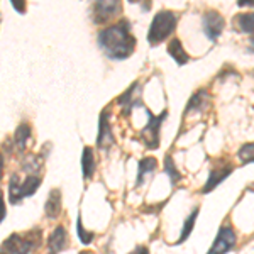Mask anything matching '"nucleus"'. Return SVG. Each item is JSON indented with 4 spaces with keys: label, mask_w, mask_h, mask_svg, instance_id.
<instances>
[{
    "label": "nucleus",
    "mask_w": 254,
    "mask_h": 254,
    "mask_svg": "<svg viewBox=\"0 0 254 254\" xmlns=\"http://www.w3.org/2000/svg\"><path fill=\"white\" fill-rule=\"evenodd\" d=\"M236 24L237 27H239V31L243 32V34H253V29H254V20H253V14L251 12H246V14H239L236 15Z\"/></svg>",
    "instance_id": "nucleus-19"
},
{
    "label": "nucleus",
    "mask_w": 254,
    "mask_h": 254,
    "mask_svg": "<svg viewBox=\"0 0 254 254\" xmlns=\"http://www.w3.org/2000/svg\"><path fill=\"white\" fill-rule=\"evenodd\" d=\"M232 171H234V166H232V165L214 166V168H210V173H208V178H207V182H205V185H203V188L200 190V193H202V195L210 193V191H212V190H215V188L219 187L225 178H229V176L232 175Z\"/></svg>",
    "instance_id": "nucleus-8"
},
{
    "label": "nucleus",
    "mask_w": 254,
    "mask_h": 254,
    "mask_svg": "<svg viewBox=\"0 0 254 254\" xmlns=\"http://www.w3.org/2000/svg\"><path fill=\"white\" fill-rule=\"evenodd\" d=\"M168 55L171 56V58L175 60L176 64H180V66H183V64H187L188 61H190V56H188V53L185 51V48H183L182 41L180 39H171L170 44H168Z\"/></svg>",
    "instance_id": "nucleus-12"
},
{
    "label": "nucleus",
    "mask_w": 254,
    "mask_h": 254,
    "mask_svg": "<svg viewBox=\"0 0 254 254\" xmlns=\"http://www.w3.org/2000/svg\"><path fill=\"white\" fill-rule=\"evenodd\" d=\"M98 46L110 60H126L136 49V38L130 31L129 20H119L98 32Z\"/></svg>",
    "instance_id": "nucleus-1"
},
{
    "label": "nucleus",
    "mask_w": 254,
    "mask_h": 254,
    "mask_svg": "<svg viewBox=\"0 0 254 254\" xmlns=\"http://www.w3.org/2000/svg\"><path fill=\"white\" fill-rule=\"evenodd\" d=\"M95 154H93L92 147H83V153H81V175L85 180H90L95 173Z\"/></svg>",
    "instance_id": "nucleus-13"
},
{
    "label": "nucleus",
    "mask_w": 254,
    "mask_h": 254,
    "mask_svg": "<svg viewBox=\"0 0 254 254\" xmlns=\"http://www.w3.org/2000/svg\"><path fill=\"white\" fill-rule=\"evenodd\" d=\"M165 173L168 175V178H170L171 185H176V183L183 178L182 173L176 170V165H175V161H173V158H171V156L165 158Z\"/></svg>",
    "instance_id": "nucleus-20"
},
{
    "label": "nucleus",
    "mask_w": 254,
    "mask_h": 254,
    "mask_svg": "<svg viewBox=\"0 0 254 254\" xmlns=\"http://www.w3.org/2000/svg\"><path fill=\"white\" fill-rule=\"evenodd\" d=\"M254 0H237V5L239 7H253Z\"/></svg>",
    "instance_id": "nucleus-27"
},
{
    "label": "nucleus",
    "mask_w": 254,
    "mask_h": 254,
    "mask_svg": "<svg viewBox=\"0 0 254 254\" xmlns=\"http://www.w3.org/2000/svg\"><path fill=\"white\" fill-rule=\"evenodd\" d=\"M139 170H137V180H136V185L141 187L144 183V178L147 175H153L158 168V161L154 158H142L139 161Z\"/></svg>",
    "instance_id": "nucleus-15"
},
{
    "label": "nucleus",
    "mask_w": 254,
    "mask_h": 254,
    "mask_svg": "<svg viewBox=\"0 0 254 254\" xmlns=\"http://www.w3.org/2000/svg\"><path fill=\"white\" fill-rule=\"evenodd\" d=\"M129 254H149V249L144 248V246H137V248Z\"/></svg>",
    "instance_id": "nucleus-26"
},
{
    "label": "nucleus",
    "mask_w": 254,
    "mask_h": 254,
    "mask_svg": "<svg viewBox=\"0 0 254 254\" xmlns=\"http://www.w3.org/2000/svg\"><path fill=\"white\" fill-rule=\"evenodd\" d=\"M147 114V124L142 127L141 130V139L144 141L147 149H158L159 147V132H161V122L165 121L168 116V110L161 112V116H153L149 110H146Z\"/></svg>",
    "instance_id": "nucleus-4"
},
{
    "label": "nucleus",
    "mask_w": 254,
    "mask_h": 254,
    "mask_svg": "<svg viewBox=\"0 0 254 254\" xmlns=\"http://www.w3.org/2000/svg\"><path fill=\"white\" fill-rule=\"evenodd\" d=\"M7 215V208H5V200H3V191L0 190V224L3 222Z\"/></svg>",
    "instance_id": "nucleus-25"
},
{
    "label": "nucleus",
    "mask_w": 254,
    "mask_h": 254,
    "mask_svg": "<svg viewBox=\"0 0 254 254\" xmlns=\"http://www.w3.org/2000/svg\"><path fill=\"white\" fill-rule=\"evenodd\" d=\"M68 244V232L63 225H58L55 231L51 232L48 239V253L49 254H60L61 251H64Z\"/></svg>",
    "instance_id": "nucleus-10"
},
{
    "label": "nucleus",
    "mask_w": 254,
    "mask_h": 254,
    "mask_svg": "<svg viewBox=\"0 0 254 254\" xmlns=\"http://www.w3.org/2000/svg\"><path fill=\"white\" fill-rule=\"evenodd\" d=\"M10 3L19 14H24V12H26V0H10Z\"/></svg>",
    "instance_id": "nucleus-24"
},
{
    "label": "nucleus",
    "mask_w": 254,
    "mask_h": 254,
    "mask_svg": "<svg viewBox=\"0 0 254 254\" xmlns=\"http://www.w3.org/2000/svg\"><path fill=\"white\" fill-rule=\"evenodd\" d=\"M80 254H90V253H85V251H83V253H80Z\"/></svg>",
    "instance_id": "nucleus-30"
},
{
    "label": "nucleus",
    "mask_w": 254,
    "mask_h": 254,
    "mask_svg": "<svg viewBox=\"0 0 254 254\" xmlns=\"http://www.w3.org/2000/svg\"><path fill=\"white\" fill-rule=\"evenodd\" d=\"M41 246V231L34 229L26 234H10L0 246V254H31Z\"/></svg>",
    "instance_id": "nucleus-2"
},
{
    "label": "nucleus",
    "mask_w": 254,
    "mask_h": 254,
    "mask_svg": "<svg viewBox=\"0 0 254 254\" xmlns=\"http://www.w3.org/2000/svg\"><path fill=\"white\" fill-rule=\"evenodd\" d=\"M41 187V178L36 175H29L24 182H20L19 185V198L20 202H22L24 198H27V196H32L38 191V188Z\"/></svg>",
    "instance_id": "nucleus-14"
},
{
    "label": "nucleus",
    "mask_w": 254,
    "mask_h": 254,
    "mask_svg": "<svg viewBox=\"0 0 254 254\" xmlns=\"http://www.w3.org/2000/svg\"><path fill=\"white\" fill-rule=\"evenodd\" d=\"M31 126L29 124H20L17 129H15V134H14V144L17 146L19 151H24L31 139Z\"/></svg>",
    "instance_id": "nucleus-16"
},
{
    "label": "nucleus",
    "mask_w": 254,
    "mask_h": 254,
    "mask_svg": "<svg viewBox=\"0 0 254 254\" xmlns=\"http://www.w3.org/2000/svg\"><path fill=\"white\" fill-rule=\"evenodd\" d=\"M76 234H78L80 243L83 244V246L92 244L93 239H95V234H93V232H90V231H87V229H83V224H81L80 217L76 219Z\"/></svg>",
    "instance_id": "nucleus-22"
},
{
    "label": "nucleus",
    "mask_w": 254,
    "mask_h": 254,
    "mask_svg": "<svg viewBox=\"0 0 254 254\" xmlns=\"http://www.w3.org/2000/svg\"><path fill=\"white\" fill-rule=\"evenodd\" d=\"M208 98H210V95H208L205 90H200V92H196L195 95L190 98V102H188L187 114L190 112V110H202L207 105Z\"/></svg>",
    "instance_id": "nucleus-18"
},
{
    "label": "nucleus",
    "mask_w": 254,
    "mask_h": 254,
    "mask_svg": "<svg viewBox=\"0 0 254 254\" xmlns=\"http://www.w3.org/2000/svg\"><path fill=\"white\" fill-rule=\"evenodd\" d=\"M93 22L105 24L122 12L121 0H93Z\"/></svg>",
    "instance_id": "nucleus-6"
},
{
    "label": "nucleus",
    "mask_w": 254,
    "mask_h": 254,
    "mask_svg": "<svg viewBox=\"0 0 254 254\" xmlns=\"http://www.w3.org/2000/svg\"><path fill=\"white\" fill-rule=\"evenodd\" d=\"M44 214L48 219H58V215L61 214V191L58 188L49 191L48 200L44 203Z\"/></svg>",
    "instance_id": "nucleus-11"
},
{
    "label": "nucleus",
    "mask_w": 254,
    "mask_h": 254,
    "mask_svg": "<svg viewBox=\"0 0 254 254\" xmlns=\"http://www.w3.org/2000/svg\"><path fill=\"white\" fill-rule=\"evenodd\" d=\"M129 2H130V3H134V2H137V0H129Z\"/></svg>",
    "instance_id": "nucleus-29"
},
{
    "label": "nucleus",
    "mask_w": 254,
    "mask_h": 254,
    "mask_svg": "<svg viewBox=\"0 0 254 254\" xmlns=\"http://www.w3.org/2000/svg\"><path fill=\"white\" fill-rule=\"evenodd\" d=\"M114 144V134L112 127L109 124V114L107 110H104L98 121V136H97V146L100 149H109Z\"/></svg>",
    "instance_id": "nucleus-9"
},
{
    "label": "nucleus",
    "mask_w": 254,
    "mask_h": 254,
    "mask_svg": "<svg viewBox=\"0 0 254 254\" xmlns=\"http://www.w3.org/2000/svg\"><path fill=\"white\" fill-rule=\"evenodd\" d=\"M3 165H5V161H3V154L0 153V180H2V176H3Z\"/></svg>",
    "instance_id": "nucleus-28"
},
{
    "label": "nucleus",
    "mask_w": 254,
    "mask_h": 254,
    "mask_svg": "<svg viewBox=\"0 0 254 254\" xmlns=\"http://www.w3.org/2000/svg\"><path fill=\"white\" fill-rule=\"evenodd\" d=\"M236 244H237V234L234 227L229 224H224L219 229V232H217L215 241L212 243L207 254H227L236 248Z\"/></svg>",
    "instance_id": "nucleus-5"
},
{
    "label": "nucleus",
    "mask_w": 254,
    "mask_h": 254,
    "mask_svg": "<svg viewBox=\"0 0 254 254\" xmlns=\"http://www.w3.org/2000/svg\"><path fill=\"white\" fill-rule=\"evenodd\" d=\"M176 22H178L176 15L171 10L158 12L149 26V32H147V41H149V44L156 46V44L163 43L166 38H170L176 29Z\"/></svg>",
    "instance_id": "nucleus-3"
},
{
    "label": "nucleus",
    "mask_w": 254,
    "mask_h": 254,
    "mask_svg": "<svg viewBox=\"0 0 254 254\" xmlns=\"http://www.w3.org/2000/svg\"><path fill=\"white\" fill-rule=\"evenodd\" d=\"M196 217H198V208H193V212H191L190 215H188V219L185 220V224H183V229H182V234H180V239L176 241L175 246H180L183 244L185 241L190 237L191 231H193L195 227V222H196Z\"/></svg>",
    "instance_id": "nucleus-17"
},
{
    "label": "nucleus",
    "mask_w": 254,
    "mask_h": 254,
    "mask_svg": "<svg viewBox=\"0 0 254 254\" xmlns=\"http://www.w3.org/2000/svg\"><path fill=\"white\" fill-rule=\"evenodd\" d=\"M19 185H20V180H19V175H12L10 176V182H9V202L12 205H17L20 203V198H19Z\"/></svg>",
    "instance_id": "nucleus-21"
},
{
    "label": "nucleus",
    "mask_w": 254,
    "mask_h": 254,
    "mask_svg": "<svg viewBox=\"0 0 254 254\" xmlns=\"http://www.w3.org/2000/svg\"><path fill=\"white\" fill-rule=\"evenodd\" d=\"M224 26L225 20L217 10H208L203 14V31H205V36L210 41H217L220 38Z\"/></svg>",
    "instance_id": "nucleus-7"
},
{
    "label": "nucleus",
    "mask_w": 254,
    "mask_h": 254,
    "mask_svg": "<svg viewBox=\"0 0 254 254\" xmlns=\"http://www.w3.org/2000/svg\"><path fill=\"white\" fill-rule=\"evenodd\" d=\"M237 158L241 159L243 165H251L253 159H254V144L253 142H248L237 151Z\"/></svg>",
    "instance_id": "nucleus-23"
}]
</instances>
